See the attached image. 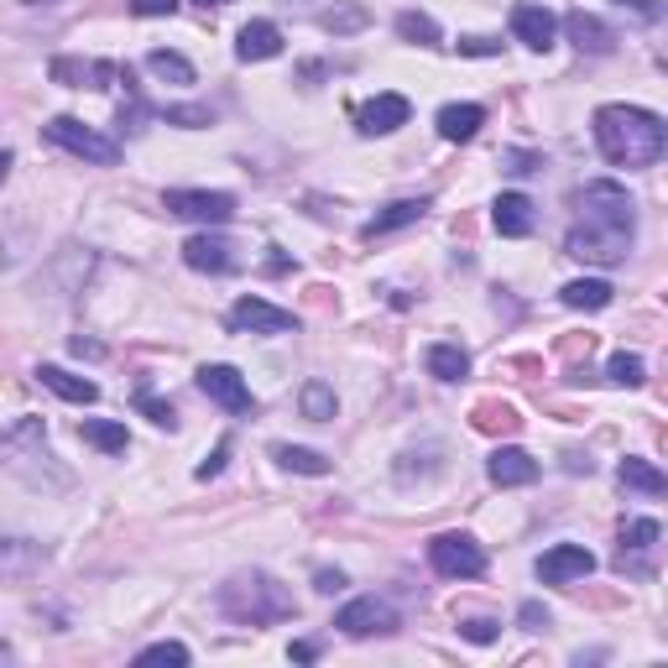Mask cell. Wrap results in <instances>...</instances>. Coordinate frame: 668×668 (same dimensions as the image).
<instances>
[{
    "label": "cell",
    "instance_id": "1",
    "mask_svg": "<svg viewBox=\"0 0 668 668\" xmlns=\"http://www.w3.org/2000/svg\"><path fill=\"white\" fill-rule=\"evenodd\" d=\"M632 230H637L632 193L611 183V178H600V183L580 189V220L569 230L565 251L580 261H596V267H617L632 251Z\"/></svg>",
    "mask_w": 668,
    "mask_h": 668
},
{
    "label": "cell",
    "instance_id": "2",
    "mask_svg": "<svg viewBox=\"0 0 668 668\" xmlns=\"http://www.w3.org/2000/svg\"><path fill=\"white\" fill-rule=\"evenodd\" d=\"M596 147L611 168H652L668 152V126L642 104H600L596 110Z\"/></svg>",
    "mask_w": 668,
    "mask_h": 668
},
{
    "label": "cell",
    "instance_id": "3",
    "mask_svg": "<svg viewBox=\"0 0 668 668\" xmlns=\"http://www.w3.org/2000/svg\"><path fill=\"white\" fill-rule=\"evenodd\" d=\"M220 611L240 627H267V621H292L298 600L288 585H277L267 569H240L220 585Z\"/></svg>",
    "mask_w": 668,
    "mask_h": 668
},
{
    "label": "cell",
    "instance_id": "4",
    "mask_svg": "<svg viewBox=\"0 0 668 668\" xmlns=\"http://www.w3.org/2000/svg\"><path fill=\"white\" fill-rule=\"evenodd\" d=\"M42 137H48L52 147H63V152L94 162V168H116V162H120V147H116V141L100 137L94 126H84V120H73V116H52L48 126H42Z\"/></svg>",
    "mask_w": 668,
    "mask_h": 668
},
{
    "label": "cell",
    "instance_id": "5",
    "mask_svg": "<svg viewBox=\"0 0 668 668\" xmlns=\"http://www.w3.org/2000/svg\"><path fill=\"white\" fill-rule=\"evenodd\" d=\"M162 209L178 215V220H193L205 230H220V225L236 220V193L220 189H168L162 193Z\"/></svg>",
    "mask_w": 668,
    "mask_h": 668
},
{
    "label": "cell",
    "instance_id": "6",
    "mask_svg": "<svg viewBox=\"0 0 668 668\" xmlns=\"http://www.w3.org/2000/svg\"><path fill=\"white\" fill-rule=\"evenodd\" d=\"M429 565L445 580H476V575H486V549L470 532H439L429 544Z\"/></svg>",
    "mask_w": 668,
    "mask_h": 668
},
{
    "label": "cell",
    "instance_id": "7",
    "mask_svg": "<svg viewBox=\"0 0 668 668\" xmlns=\"http://www.w3.org/2000/svg\"><path fill=\"white\" fill-rule=\"evenodd\" d=\"M335 627H340L345 637H387V632H397V627H402V617H397L392 600L360 596V600H350V606H340Z\"/></svg>",
    "mask_w": 668,
    "mask_h": 668
},
{
    "label": "cell",
    "instance_id": "8",
    "mask_svg": "<svg viewBox=\"0 0 668 668\" xmlns=\"http://www.w3.org/2000/svg\"><path fill=\"white\" fill-rule=\"evenodd\" d=\"M199 392H205L209 402H220L225 412L257 408V397H251V387H246V377H240L236 366H199Z\"/></svg>",
    "mask_w": 668,
    "mask_h": 668
},
{
    "label": "cell",
    "instance_id": "9",
    "mask_svg": "<svg viewBox=\"0 0 668 668\" xmlns=\"http://www.w3.org/2000/svg\"><path fill=\"white\" fill-rule=\"evenodd\" d=\"M412 120V104H408V94H377V100H366L356 110V131L360 137H392L397 126H408Z\"/></svg>",
    "mask_w": 668,
    "mask_h": 668
},
{
    "label": "cell",
    "instance_id": "10",
    "mask_svg": "<svg viewBox=\"0 0 668 668\" xmlns=\"http://www.w3.org/2000/svg\"><path fill=\"white\" fill-rule=\"evenodd\" d=\"M596 569V554L585 549V544H554L544 559H538V580L544 585H575L585 580Z\"/></svg>",
    "mask_w": 668,
    "mask_h": 668
},
{
    "label": "cell",
    "instance_id": "11",
    "mask_svg": "<svg viewBox=\"0 0 668 668\" xmlns=\"http://www.w3.org/2000/svg\"><path fill=\"white\" fill-rule=\"evenodd\" d=\"M230 325L246 329V335H292L298 319H292L288 309L267 303V298H240L236 309H230Z\"/></svg>",
    "mask_w": 668,
    "mask_h": 668
},
{
    "label": "cell",
    "instance_id": "12",
    "mask_svg": "<svg viewBox=\"0 0 668 668\" xmlns=\"http://www.w3.org/2000/svg\"><path fill=\"white\" fill-rule=\"evenodd\" d=\"M512 37L522 42V48H532V52H549L554 37H559V17H554L549 6L522 0V6H512Z\"/></svg>",
    "mask_w": 668,
    "mask_h": 668
},
{
    "label": "cell",
    "instance_id": "13",
    "mask_svg": "<svg viewBox=\"0 0 668 668\" xmlns=\"http://www.w3.org/2000/svg\"><path fill=\"white\" fill-rule=\"evenodd\" d=\"M183 261H189L193 272L225 277V272H236V246H230L225 236H209V230H199V236L183 240Z\"/></svg>",
    "mask_w": 668,
    "mask_h": 668
},
{
    "label": "cell",
    "instance_id": "14",
    "mask_svg": "<svg viewBox=\"0 0 668 668\" xmlns=\"http://www.w3.org/2000/svg\"><path fill=\"white\" fill-rule=\"evenodd\" d=\"M48 73L69 89H110L120 79L116 63H100V58H52Z\"/></svg>",
    "mask_w": 668,
    "mask_h": 668
},
{
    "label": "cell",
    "instance_id": "15",
    "mask_svg": "<svg viewBox=\"0 0 668 668\" xmlns=\"http://www.w3.org/2000/svg\"><path fill=\"white\" fill-rule=\"evenodd\" d=\"M486 476H491V486H501V491H512V486H532L538 480V460H532L528 449H497L491 455V465H486Z\"/></svg>",
    "mask_w": 668,
    "mask_h": 668
},
{
    "label": "cell",
    "instance_id": "16",
    "mask_svg": "<svg viewBox=\"0 0 668 668\" xmlns=\"http://www.w3.org/2000/svg\"><path fill=\"white\" fill-rule=\"evenodd\" d=\"M565 32H569V42H575L580 52H590V58H606V52L617 48V32H611L600 17H590V11H569Z\"/></svg>",
    "mask_w": 668,
    "mask_h": 668
},
{
    "label": "cell",
    "instance_id": "17",
    "mask_svg": "<svg viewBox=\"0 0 668 668\" xmlns=\"http://www.w3.org/2000/svg\"><path fill=\"white\" fill-rule=\"evenodd\" d=\"M282 52V27L277 21H246L236 37V58L240 63H267Z\"/></svg>",
    "mask_w": 668,
    "mask_h": 668
},
{
    "label": "cell",
    "instance_id": "18",
    "mask_svg": "<svg viewBox=\"0 0 668 668\" xmlns=\"http://www.w3.org/2000/svg\"><path fill=\"white\" fill-rule=\"evenodd\" d=\"M491 220H497V230H501L507 240H522V236H532L538 215H532V199H528V193H501L497 205H491Z\"/></svg>",
    "mask_w": 668,
    "mask_h": 668
},
{
    "label": "cell",
    "instance_id": "19",
    "mask_svg": "<svg viewBox=\"0 0 668 668\" xmlns=\"http://www.w3.org/2000/svg\"><path fill=\"white\" fill-rule=\"evenodd\" d=\"M423 215H429V199H397V205L381 209L377 220H366V230H360V236H366V240L392 236V230H402V225H418Z\"/></svg>",
    "mask_w": 668,
    "mask_h": 668
},
{
    "label": "cell",
    "instance_id": "20",
    "mask_svg": "<svg viewBox=\"0 0 668 668\" xmlns=\"http://www.w3.org/2000/svg\"><path fill=\"white\" fill-rule=\"evenodd\" d=\"M37 381H42L52 397H63V402H84V408L100 397V387H94V381L73 377V371H63V366H37Z\"/></svg>",
    "mask_w": 668,
    "mask_h": 668
},
{
    "label": "cell",
    "instance_id": "21",
    "mask_svg": "<svg viewBox=\"0 0 668 668\" xmlns=\"http://www.w3.org/2000/svg\"><path fill=\"white\" fill-rule=\"evenodd\" d=\"M617 480L627 486V491H642V497H664V491H668L664 470H658L652 460H637V455H627V460L617 465Z\"/></svg>",
    "mask_w": 668,
    "mask_h": 668
},
{
    "label": "cell",
    "instance_id": "22",
    "mask_svg": "<svg viewBox=\"0 0 668 668\" xmlns=\"http://www.w3.org/2000/svg\"><path fill=\"white\" fill-rule=\"evenodd\" d=\"M486 126V110L480 104H445L439 110V137L445 141H470Z\"/></svg>",
    "mask_w": 668,
    "mask_h": 668
},
{
    "label": "cell",
    "instance_id": "23",
    "mask_svg": "<svg viewBox=\"0 0 668 668\" xmlns=\"http://www.w3.org/2000/svg\"><path fill=\"white\" fill-rule=\"evenodd\" d=\"M611 282H600V277H575V282H565V292H559V298H565L569 309H585V313H596V309H606V303H611Z\"/></svg>",
    "mask_w": 668,
    "mask_h": 668
},
{
    "label": "cell",
    "instance_id": "24",
    "mask_svg": "<svg viewBox=\"0 0 668 668\" xmlns=\"http://www.w3.org/2000/svg\"><path fill=\"white\" fill-rule=\"evenodd\" d=\"M272 460L292 476H329V455L319 449H303V445H272Z\"/></svg>",
    "mask_w": 668,
    "mask_h": 668
},
{
    "label": "cell",
    "instance_id": "25",
    "mask_svg": "<svg viewBox=\"0 0 668 668\" xmlns=\"http://www.w3.org/2000/svg\"><path fill=\"white\" fill-rule=\"evenodd\" d=\"M84 445L89 449H100V455H126V423H116V418H84Z\"/></svg>",
    "mask_w": 668,
    "mask_h": 668
},
{
    "label": "cell",
    "instance_id": "26",
    "mask_svg": "<svg viewBox=\"0 0 668 668\" xmlns=\"http://www.w3.org/2000/svg\"><path fill=\"white\" fill-rule=\"evenodd\" d=\"M429 377H439V381H460L465 371H470V356H465L455 340H439V345H429Z\"/></svg>",
    "mask_w": 668,
    "mask_h": 668
},
{
    "label": "cell",
    "instance_id": "27",
    "mask_svg": "<svg viewBox=\"0 0 668 668\" xmlns=\"http://www.w3.org/2000/svg\"><path fill=\"white\" fill-rule=\"evenodd\" d=\"M397 37H402V42H412V48H445L439 21L423 17V11H402V17H397Z\"/></svg>",
    "mask_w": 668,
    "mask_h": 668
},
{
    "label": "cell",
    "instance_id": "28",
    "mask_svg": "<svg viewBox=\"0 0 668 668\" xmlns=\"http://www.w3.org/2000/svg\"><path fill=\"white\" fill-rule=\"evenodd\" d=\"M371 21V11L366 6H356V0H340V6H329L325 17H319V27L325 32H335V37H350V32H360Z\"/></svg>",
    "mask_w": 668,
    "mask_h": 668
},
{
    "label": "cell",
    "instance_id": "29",
    "mask_svg": "<svg viewBox=\"0 0 668 668\" xmlns=\"http://www.w3.org/2000/svg\"><path fill=\"white\" fill-rule=\"evenodd\" d=\"M147 69H152L157 79H172V84H193V63L183 58V52H172V48H152V52H147Z\"/></svg>",
    "mask_w": 668,
    "mask_h": 668
},
{
    "label": "cell",
    "instance_id": "30",
    "mask_svg": "<svg viewBox=\"0 0 668 668\" xmlns=\"http://www.w3.org/2000/svg\"><path fill=\"white\" fill-rule=\"evenodd\" d=\"M658 538H664V528H658L652 517H632V522L621 528V554H652Z\"/></svg>",
    "mask_w": 668,
    "mask_h": 668
},
{
    "label": "cell",
    "instance_id": "31",
    "mask_svg": "<svg viewBox=\"0 0 668 668\" xmlns=\"http://www.w3.org/2000/svg\"><path fill=\"white\" fill-rule=\"evenodd\" d=\"M303 418L309 423H329L335 418V387L329 381H309L303 387Z\"/></svg>",
    "mask_w": 668,
    "mask_h": 668
},
{
    "label": "cell",
    "instance_id": "32",
    "mask_svg": "<svg viewBox=\"0 0 668 668\" xmlns=\"http://www.w3.org/2000/svg\"><path fill=\"white\" fill-rule=\"evenodd\" d=\"M606 381H611V387H642V381H648V366H642V356H627V350H621V356H611V366H606Z\"/></svg>",
    "mask_w": 668,
    "mask_h": 668
},
{
    "label": "cell",
    "instance_id": "33",
    "mask_svg": "<svg viewBox=\"0 0 668 668\" xmlns=\"http://www.w3.org/2000/svg\"><path fill=\"white\" fill-rule=\"evenodd\" d=\"M162 120H168V126H183V131H199V126L215 120V110H209V104H168Z\"/></svg>",
    "mask_w": 668,
    "mask_h": 668
},
{
    "label": "cell",
    "instance_id": "34",
    "mask_svg": "<svg viewBox=\"0 0 668 668\" xmlns=\"http://www.w3.org/2000/svg\"><path fill=\"white\" fill-rule=\"evenodd\" d=\"M137 664L147 668V664H189V648H183V642H152V648H141L137 652Z\"/></svg>",
    "mask_w": 668,
    "mask_h": 668
},
{
    "label": "cell",
    "instance_id": "35",
    "mask_svg": "<svg viewBox=\"0 0 668 668\" xmlns=\"http://www.w3.org/2000/svg\"><path fill=\"white\" fill-rule=\"evenodd\" d=\"M137 408L152 418L157 429H178V412H172V402H162V397H152V392H137Z\"/></svg>",
    "mask_w": 668,
    "mask_h": 668
},
{
    "label": "cell",
    "instance_id": "36",
    "mask_svg": "<svg viewBox=\"0 0 668 668\" xmlns=\"http://www.w3.org/2000/svg\"><path fill=\"white\" fill-rule=\"evenodd\" d=\"M126 6H131V17H178L183 0H126Z\"/></svg>",
    "mask_w": 668,
    "mask_h": 668
},
{
    "label": "cell",
    "instance_id": "37",
    "mask_svg": "<svg viewBox=\"0 0 668 668\" xmlns=\"http://www.w3.org/2000/svg\"><path fill=\"white\" fill-rule=\"evenodd\" d=\"M460 52H465V58H497L501 42H497V37H460Z\"/></svg>",
    "mask_w": 668,
    "mask_h": 668
},
{
    "label": "cell",
    "instance_id": "38",
    "mask_svg": "<svg viewBox=\"0 0 668 668\" xmlns=\"http://www.w3.org/2000/svg\"><path fill=\"white\" fill-rule=\"evenodd\" d=\"M517 621H522V632H544V627H549V611H544L538 600H522V611H517Z\"/></svg>",
    "mask_w": 668,
    "mask_h": 668
},
{
    "label": "cell",
    "instance_id": "39",
    "mask_svg": "<svg viewBox=\"0 0 668 668\" xmlns=\"http://www.w3.org/2000/svg\"><path fill=\"white\" fill-rule=\"evenodd\" d=\"M476 423H480V429H497V423H501V429H517V412L512 408H480Z\"/></svg>",
    "mask_w": 668,
    "mask_h": 668
},
{
    "label": "cell",
    "instance_id": "40",
    "mask_svg": "<svg viewBox=\"0 0 668 668\" xmlns=\"http://www.w3.org/2000/svg\"><path fill=\"white\" fill-rule=\"evenodd\" d=\"M460 637H470V642H497V621H486V617L465 621V627H460Z\"/></svg>",
    "mask_w": 668,
    "mask_h": 668
},
{
    "label": "cell",
    "instance_id": "41",
    "mask_svg": "<svg viewBox=\"0 0 668 668\" xmlns=\"http://www.w3.org/2000/svg\"><path fill=\"white\" fill-rule=\"evenodd\" d=\"M611 6L632 11V17H642V21H658V17H664V6H658V0H611Z\"/></svg>",
    "mask_w": 668,
    "mask_h": 668
},
{
    "label": "cell",
    "instance_id": "42",
    "mask_svg": "<svg viewBox=\"0 0 668 668\" xmlns=\"http://www.w3.org/2000/svg\"><path fill=\"white\" fill-rule=\"evenodd\" d=\"M313 590H319V596H335V590H345V575L340 569H319V575H313Z\"/></svg>",
    "mask_w": 668,
    "mask_h": 668
},
{
    "label": "cell",
    "instance_id": "43",
    "mask_svg": "<svg viewBox=\"0 0 668 668\" xmlns=\"http://www.w3.org/2000/svg\"><path fill=\"white\" fill-rule=\"evenodd\" d=\"M225 455H230V439H220V449H215V455H209V460L199 465V480H209V476H220V470H225Z\"/></svg>",
    "mask_w": 668,
    "mask_h": 668
},
{
    "label": "cell",
    "instance_id": "44",
    "mask_svg": "<svg viewBox=\"0 0 668 668\" xmlns=\"http://www.w3.org/2000/svg\"><path fill=\"white\" fill-rule=\"evenodd\" d=\"M501 162H507V172H532V168H538V157H532V152H507Z\"/></svg>",
    "mask_w": 668,
    "mask_h": 668
},
{
    "label": "cell",
    "instance_id": "45",
    "mask_svg": "<svg viewBox=\"0 0 668 668\" xmlns=\"http://www.w3.org/2000/svg\"><path fill=\"white\" fill-rule=\"evenodd\" d=\"M73 356H89V360H100V356H104V345H94V340H84V335H79V340H73Z\"/></svg>",
    "mask_w": 668,
    "mask_h": 668
},
{
    "label": "cell",
    "instance_id": "46",
    "mask_svg": "<svg viewBox=\"0 0 668 668\" xmlns=\"http://www.w3.org/2000/svg\"><path fill=\"white\" fill-rule=\"evenodd\" d=\"M292 658H298V664H309V658H319V648H313V642H292Z\"/></svg>",
    "mask_w": 668,
    "mask_h": 668
},
{
    "label": "cell",
    "instance_id": "47",
    "mask_svg": "<svg viewBox=\"0 0 668 668\" xmlns=\"http://www.w3.org/2000/svg\"><path fill=\"white\" fill-rule=\"evenodd\" d=\"M6 172H11V152H0V183H6Z\"/></svg>",
    "mask_w": 668,
    "mask_h": 668
},
{
    "label": "cell",
    "instance_id": "48",
    "mask_svg": "<svg viewBox=\"0 0 668 668\" xmlns=\"http://www.w3.org/2000/svg\"><path fill=\"white\" fill-rule=\"evenodd\" d=\"M193 6H199V11H209V6H230V0H193Z\"/></svg>",
    "mask_w": 668,
    "mask_h": 668
},
{
    "label": "cell",
    "instance_id": "49",
    "mask_svg": "<svg viewBox=\"0 0 668 668\" xmlns=\"http://www.w3.org/2000/svg\"><path fill=\"white\" fill-rule=\"evenodd\" d=\"M27 6H58V0H27Z\"/></svg>",
    "mask_w": 668,
    "mask_h": 668
}]
</instances>
